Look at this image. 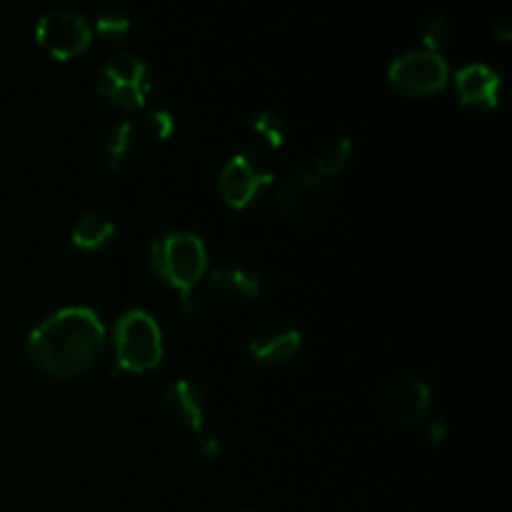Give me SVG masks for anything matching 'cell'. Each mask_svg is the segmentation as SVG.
Segmentation results:
<instances>
[{
    "label": "cell",
    "mask_w": 512,
    "mask_h": 512,
    "mask_svg": "<svg viewBox=\"0 0 512 512\" xmlns=\"http://www.w3.org/2000/svg\"><path fill=\"white\" fill-rule=\"evenodd\" d=\"M105 330L88 308H63L45 318L28 338V358L48 378H78L100 363Z\"/></svg>",
    "instance_id": "cell-1"
},
{
    "label": "cell",
    "mask_w": 512,
    "mask_h": 512,
    "mask_svg": "<svg viewBox=\"0 0 512 512\" xmlns=\"http://www.w3.org/2000/svg\"><path fill=\"white\" fill-rule=\"evenodd\" d=\"M145 263L150 273L163 278L183 295L193 293L198 280L208 268V253L198 235L193 233H168L155 238L145 250Z\"/></svg>",
    "instance_id": "cell-2"
},
{
    "label": "cell",
    "mask_w": 512,
    "mask_h": 512,
    "mask_svg": "<svg viewBox=\"0 0 512 512\" xmlns=\"http://www.w3.org/2000/svg\"><path fill=\"white\" fill-rule=\"evenodd\" d=\"M113 350L118 370L148 373L163 358V335L145 310H128L113 328Z\"/></svg>",
    "instance_id": "cell-3"
},
{
    "label": "cell",
    "mask_w": 512,
    "mask_h": 512,
    "mask_svg": "<svg viewBox=\"0 0 512 512\" xmlns=\"http://www.w3.org/2000/svg\"><path fill=\"white\" fill-rule=\"evenodd\" d=\"M278 200L283 218L300 230L318 228L330 215V193L315 170L298 168L288 173L280 185Z\"/></svg>",
    "instance_id": "cell-4"
},
{
    "label": "cell",
    "mask_w": 512,
    "mask_h": 512,
    "mask_svg": "<svg viewBox=\"0 0 512 512\" xmlns=\"http://www.w3.org/2000/svg\"><path fill=\"white\" fill-rule=\"evenodd\" d=\"M98 95L118 110H138L150 93L148 65L133 53H120L110 58L98 73Z\"/></svg>",
    "instance_id": "cell-5"
},
{
    "label": "cell",
    "mask_w": 512,
    "mask_h": 512,
    "mask_svg": "<svg viewBox=\"0 0 512 512\" xmlns=\"http://www.w3.org/2000/svg\"><path fill=\"white\" fill-rule=\"evenodd\" d=\"M390 85L405 98H430L448 85V63L440 53L418 50L400 55L388 70Z\"/></svg>",
    "instance_id": "cell-6"
},
{
    "label": "cell",
    "mask_w": 512,
    "mask_h": 512,
    "mask_svg": "<svg viewBox=\"0 0 512 512\" xmlns=\"http://www.w3.org/2000/svg\"><path fill=\"white\" fill-rule=\"evenodd\" d=\"M35 38L38 45L48 55L58 60H73L88 50L93 40V28L88 20L73 10H50L35 25Z\"/></svg>",
    "instance_id": "cell-7"
},
{
    "label": "cell",
    "mask_w": 512,
    "mask_h": 512,
    "mask_svg": "<svg viewBox=\"0 0 512 512\" xmlns=\"http://www.w3.org/2000/svg\"><path fill=\"white\" fill-rule=\"evenodd\" d=\"M430 388L423 380L413 378V375H400L390 383L383 385L378 393V415L390 425H408L420 423L430 408Z\"/></svg>",
    "instance_id": "cell-8"
},
{
    "label": "cell",
    "mask_w": 512,
    "mask_h": 512,
    "mask_svg": "<svg viewBox=\"0 0 512 512\" xmlns=\"http://www.w3.org/2000/svg\"><path fill=\"white\" fill-rule=\"evenodd\" d=\"M270 180H273V170L263 155L240 153L233 160H228V165L220 173V198L230 208L243 210L258 198V193Z\"/></svg>",
    "instance_id": "cell-9"
},
{
    "label": "cell",
    "mask_w": 512,
    "mask_h": 512,
    "mask_svg": "<svg viewBox=\"0 0 512 512\" xmlns=\"http://www.w3.org/2000/svg\"><path fill=\"white\" fill-rule=\"evenodd\" d=\"M155 410H158L160 420L175 433L195 435V438L203 433L205 405L198 388L188 380H175V383L165 385Z\"/></svg>",
    "instance_id": "cell-10"
},
{
    "label": "cell",
    "mask_w": 512,
    "mask_h": 512,
    "mask_svg": "<svg viewBox=\"0 0 512 512\" xmlns=\"http://www.w3.org/2000/svg\"><path fill=\"white\" fill-rule=\"evenodd\" d=\"M300 348V330L283 318L263 320L250 335V353L260 365L288 363Z\"/></svg>",
    "instance_id": "cell-11"
},
{
    "label": "cell",
    "mask_w": 512,
    "mask_h": 512,
    "mask_svg": "<svg viewBox=\"0 0 512 512\" xmlns=\"http://www.w3.org/2000/svg\"><path fill=\"white\" fill-rule=\"evenodd\" d=\"M455 88H458L460 103L473 110H490L498 105L500 78L488 65H465L455 73Z\"/></svg>",
    "instance_id": "cell-12"
},
{
    "label": "cell",
    "mask_w": 512,
    "mask_h": 512,
    "mask_svg": "<svg viewBox=\"0 0 512 512\" xmlns=\"http://www.w3.org/2000/svg\"><path fill=\"white\" fill-rule=\"evenodd\" d=\"M210 290L220 305L240 310L258 300L260 283L255 275L245 273L243 268H220L210 275Z\"/></svg>",
    "instance_id": "cell-13"
},
{
    "label": "cell",
    "mask_w": 512,
    "mask_h": 512,
    "mask_svg": "<svg viewBox=\"0 0 512 512\" xmlns=\"http://www.w3.org/2000/svg\"><path fill=\"white\" fill-rule=\"evenodd\" d=\"M95 150H98V158L105 168H120L135 153V128L130 123H123V120L120 123H110L100 133Z\"/></svg>",
    "instance_id": "cell-14"
},
{
    "label": "cell",
    "mask_w": 512,
    "mask_h": 512,
    "mask_svg": "<svg viewBox=\"0 0 512 512\" xmlns=\"http://www.w3.org/2000/svg\"><path fill=\"white\" fill-rule=\"evenodd\" d=\"M113 235H115L113 220H108L105 215H98V213H88L73 225L70 238H73V243L78 245L80 250H98L103 248Z\"/></svg>",
    "instance_id": "cell-15"
},
{
    "label": "cell",
    "mask_w": 512,
    "mask_h": 512,
    "mask_svg": "<svg viewBox=\"0 0 512 512\" xmlns=\"http://www.w3.org/2000/svg\"><path fill=\"white\" fill-rule=\"evenodd\" d=\"M350 153H353V143L348 138H330L318 148L313 158V170L320 178H330V175L343 173L348 165Z\"/></svg>",
    "instance_id": "cell-16"
},
{
    "label": "cell",
    "mask_w": 512,
    "mask_h": 512,
    "mask_svg": "<svg viewBox=\"0 0 512 512\" xmlns=\"http://www.w3.org/2000/svg\"><path fill=\"white\" fill-rule=\"evenodd\" d=\"M255 143L265 150H280L285 143V120L275 110H263L250 125Z\"/></svg>",
    "instance_id": "cell-17"
},
{
    "label": "cell",
    "mask_w": 512,
    "mask_h": 512,
    "mask_svg": "<svg viewBox=\"0 0 512 512\" xmlns=\"http://www.w3.org/2000/svg\"><path fill=\"white\" fill-rule=\"evenodd\" d=\"M420 38H423L425 50L438 53L440 48H445V45L453 40V23L440 13L428 15V18L423 20V25H420Z\"/></svg>",
    "instance_id": "cell-18"
},
{
    "label": "cell",
    "mask_w": 512,
    "mask_h": 512,
    "mask_svg": "<svg viewBox=\"0 0 512 512\" xmlns=\"http://www.w3.org/2000/svg\"><path fill=\"white\" fill-rule=\"evenodd\" d=\"M95 33L103 40H108V43H120L130 33L128 15L118 13V10L98 15V20H95Z\"/></svg>",
    "instance_id": "cell-19"
},
{
    "label": "cell",
    "mask_w": 512,
    "mask_h": 512,
    "mask_svg": "<svg viewBox=\"0 0 512 512\" xmlns=\"http://www.w3.org/2000/svg\"><path fill=\"white\" fill-rule=\"evenodd\" d=\"M175 130V120L168 110L163 108H153L145 113L143 118V133L148 138H158V140H168Z\"/></svg>",
    "instance_id": "cell-20"
},
{
    "label": "cell",
    "mask_w": 512,
    "mask_h": 512,
    "mask_svg": "<svg viewBox=\"0 0 512 512\" xmlns=\"http://www.w3.org/2000/svg\"><path fill=\"white\" fill-rule=\"evenodd\" d=\"M205 315H208V303H205V298H200V295H183V300H180L178 305V318L183 320L185 325H198L203 323Z\"/></svg>",
    "instance_id": "cell-21"
},
{
    "label": "cell",
    "mask_w": 512,
    "mask_h": 512,
    "mask_svg": "<svg viewBox=\"0 0 512 512\" xmlns=\"http://www.w3.org/2000/svg\"><path fill=\"white\" fill-rule=\"evenodd\" d=\"M198 443H200V450H203L205 458H218V453H220L218 440H215V438H208V435L200 433V435H198Z\"/></svg>",
    "instance_id": "cell-22"
},
{
    "label": "cell",
    "mask_w": 512,
    "mask_h": 512,
    "mask_svg": "<svg viewBox=\"0 0 512 512\" xmlns=\"http://www.w3.org/2000/svg\"><path fill=\"white\" fill-rule=\"evenodd\" d=\"M425 438L430 443H440L445 438V425L440 420H433V423H425Z\"/></svg>",
    "instance_id": "cell-23"
},
{
    "label": "cell",
    "mask_w": 512,
    "mask_h": 512,
    "mask_svg": "<svg viewBox=\"0 0 512 512\" xmlns=\"http://www.w3.org/2000/svg\"><path fill=\"white\" fill-rule=\"evenodd\" d=\"M495 35H498L500 40H510V30H508V25H505V23L495 25Z\"/></svg>",
    "instance_id": "cell-24"
},
{
    "label": "cell",
    "mask_w": 512,
    "mask_h": 512,
    "mask_svg": "<svg viewBox=\"0 0 512 512\" xmlns=\"http://www.w3.org/2000/svg\"><path fill=\"white\" fill-rule=\"evenodd\" d=\"M228 512H250V510H228Z\"/></svg>",
    "instance_id": "cell-25"
}]
</instances>
